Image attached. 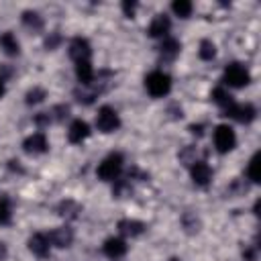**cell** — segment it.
<instances>
[{"mask_svg": "<svg viewBox=\"0 0 261 261\" xmlns=\"http://www.w3.org/2000/svg\"><path fill=\"white\" fill-rule=\"evenodd\" d=\"M122 165H124V157L122 153L114 151V153H108L96 167V175L102 179V181H114L120 177L122 173Z\"/></svg>", "mask_w": 261, "mask_h": 261, "instance_id": "cell-1", "label": "cell"}, {"mask_svg": "<svg viewBox=\"0 0 261 261\" xmlns=\"http://www.w3.org/2000/svg\"><path fill=\"white\" fill-rule=\"evenodd\" d=\"M145 88H147V92H149L153 98H163V96H167L169 90H171V77H169L165 71L155 69V71L147 73V77H145Z\"/></svg>", "mask_w": 261, "mask_h": 261, "instance_id": "cell-2", "label": "cell"}, {"mask_svg": "<svg viewBox=\"0 0 261 261\" xmlns=\"http://www.w3.org/2000/svg\"><path fill=\"white\" fill-rule=\"evenodd\" d=\"M222 82L226 86H230V88H243V86H247L251 82V73L243 63H228L224 67Z\"/></svg>", "mask_w": 261, "mask_h": 261, "instance_id": "cell-3", "label": "cell"}, {"mask_svg": "<svg viewBox=\"0 0 261 261\" xmlns=\"http://www.w3.org/2000/svg\"><path fill=\"white\" fill-rule=\"evenodd\" d=\"M118 126H120L118 112L112 106H108V104L100 106V110L96 114V128L100 133H114V130H118Z\"/></svg>", "mask_w": 261, "mask_h": 261, "instance_id": "cell-4", "label": "cell"}, {"mask_svg": "<svg viewBox=\"0 0 261 261\" xmlns=\"http://www.w3.org/2000/svg\"><path fill=\"white\" fill-rule=\"evenodd\" d=\"M212 141L218 153H228L237 147V135L228 124H218L212 133Z\"/></svg>", "mask_w": 261, "mask_h": 261, "instance_id": "cell-5", "label": "cell"}, {"mask_svg": "<svg viewBox=\"0 0 261 261\" xmlns=\"http://www.w3.org/2000/svg\"><path fill=\"white\" fill-rule=\"evenodd\" d=\"M226 116H230V118H234V120H239V122H243V124H249V122H253L255 120V116H257V108L253 106V104H249V102H245V104H232V106H228L226 110Z\"/></svg>", "mask_w": 261, "mask_h": 261, "instance_id": "cell-6", "label": "cell"}, {"mask_svg": "<svg viewBox=\"0 0 261 261\" xmlns=\"http://www.w3.org/2000/svg\"><path fill=\"white\" fill-rule=\"evenodd\" d=\"M69 57L77 63V61H90L92 57V45L86 37H73L69 43Z\"/></svg>", "mask_w": 261, "mask_h": 261, "instance_id": "cell-7", "label": "cell"}, {"mask_svg": "<svg viewBox=\"0 0 261 261\" xmlns=\"http://www.w3.org/2000/svg\"><path fill=\"white\" fill-rule=\"evenodd\" d=\"M169 29H171V20H169V16H167L165 12H159V14H155L153 20L149 22V27H147V35L153 37V39H165L167 33H169Z\"/></svg>", "mask_w": 261, "mask_h": 261, "instance_id": "cell-8", "label": "cell"}, {"mask_svg": "<svg viewBox=\"0 0 261 261\" xmlns=\"http://www.w3.org/2000/svg\"><path fill=\"white\" fill-rule=\"evenodd\" d=\"M22 149L29 155H43L49 151V141H47L45 133H33L22 141Z\"/></svg>", "mask_w": 261, "mask_h": 261, "instance_id": "cell-9", "label": "cell"}, {"mask_svg": "<svg viewBox=\"0 0 261 261\" xmlns=\"http://www.w3.org/2000/svg\"><path fill=\"white\" fill-rule=\"evenodd\" d=\"M190 175H192V181L198 186V188H206L210 181H212V169L206 161H196L190 165Z\"/></svg>", "mask_w": 261, "mask_h": 261, "instance_id": "cell-10", "label": "cell"}, {"mask_svg": "<svg viewBox=\"0 0 261 261\" xmlns=\"http://www.w3.org/2000/svg\"><path fill=\"white\" fill-rule=\"evenodd\" d=\"M102 251H104V255L108 257V259H120V257H124L126 255V251H128V245H126V241L124 239H120V237H108L106 241H104V245H102Z\"/></svg>", "mask_w": 261, "mask_h": 261, "instance_id": "cell-11", "label": "cell"}, {"mask_svg": "<svg viewBox=\"0 0 261 261\" xmlns=\"http://www.w3.org/2000/svg\"><path fill=\"white\" fill-rule=\"evenodd\" d=\"M47 237H49V243L53 247H57V249H67L73 243V230L69 226H57Z\"/></svg>", "mask_w": 261, "mask_h": 261, "instance_id": "cell-12", "label": "cell"}, {"mask_svg": "<svg viewBox=\"0 0 261 261\" xmlns=\"http://www.w3.org/2000/svg\"><path fill=\"white\" fill-rule=\"evenodd\" d=\"M88 137H90V124L86 120H82V118H75L67 128V141L73 143V145H80Z\"/></svg>", "mask_w": 261, "mask_h": 261, "instance_id": "cell-13", "label": "cell"}, {"mask_svg": "<svg viewBox=\"0 0 261 261\" xmlns=\"http://www.w3.org/2000/svg\"><path fill=\"white\" fill-rule=\"evenodd\" d=\"M116 228H118V232H120L122 237L135 239V237H141V234L147 230V224L141 222V220H135V218H122V220H118Z\"/></svg>", "mask_w": 261, "mask_h": 261, "instance_id": "cell-14", "label": "cell"}, {"mask_svg": "<svg viewBox=\"0 0 261 261\" xmlns=\"http://www.w3.org/2000/svg\"><path fill=\"white\" fill-rule=\"evenodd\" d=\"M29 251L37 257H47L49 255V249H51V243H49V237L43 234V232H35L29 237Z\"/></svg>", "mask_w": 261, "mask_h": 261, "instance_id": "cell-15", "label": "cell"}, {"mask_svg": "<svg viewBox=\"0 0 261 261\" xmlns=\"http://www.w3.org/2000/svg\"><path fill=\"white\" fill-rule=\"evenodd\" d=\"M57 214L61 218H65V220H77L80 214H82V206L75 200H69L67 198V200H61L57 204Z\"/></svg>", "mask_w": 261, "mask_h": 261, "instance_id": "cell-16", "label": "cell"}, {"mask_svg": "<svg viewBox=\"0 0 261 261\" xmlns=\"http://www.w3.org/2000/svg\"><path fill=\"white\" fill-rule=\"evenodd\" d=\"M0 49L8 57H16L20 53V43H18V39H16V35L12 31H4L0 35Z\"/></svg>", "mask_w": 261, "mask_h": 261, "instance_id": "cell-17", "label": "cell"}, {"mask_svg": "<svg viewBox=\"0 0 261 261\" xmlns=\"http://www.w3.org/2000/svg\"><path fill=\"white\" fill-rule=\"evenodd\" d=\"M75 77H77L80 86H90V84H94L96 71H94V67H92V61H77V63H75Z\"/></svg>", "mask_w": 261, "mask_h": 261, "instance_id": "cell-18", "label": "cell"}, {"mask_svg": "<svg viewBox=\"0 0 261 261\" xmlns=\"http://www.w3.org/2000/svg\"><path fill=\"white\" fill-rule=\"evenodd\" d=\"M100 92H102V90H100V88H94L92 84H90V86H77V88L73 90V98H75L80 104L90 106V104L98 98Z\"/></svg>", "mask_w": 261, "mask_h": 261, "instance_id": "cell-19", "label": "cell"}, {"mask_svg": "<svg viewBox=\"0 0 261 261\" xmlns=\"http://www.w3.org/2000/svg\"><path fill=\"white\" fill-rule=\"evenodd\" d=\"M179 49H181V45H179L177 39H173V37H165L163 43H161V47H159V53H161L163 59L171 61V59H175V57L179 55Z\"/></svg>", "mask_w": 261, "mask_h": 261, "instance_id": "cell-20", "label": "cell"}, {"mask_svg": "<svg viewBox=\"0 0 261 261\" xmlns=\"http://www.w3.org/2000/svg\"><path fill=\"white\" fill-rule=\"evenodd\" d=\"M20 18H22V24H24L29 31H33V33H39V31L43 29V16H41L37 10H24Z\"/></svg>", "mask_w": 261, "mask_h": 261, "instance_id": "cell-21", "label": "cell"}, {"mask_svg": "<svg viewBox=\"0 0 261 261\" xmlns=\"http://www.w3.org/2000/svg\"><path fill=\"white\" fill-rule=\"evenodd\" d=\"M210 96H212V100H214V102H216L220 108H224V110H226L228 106H232V104H234L232 96H230V94H228V90H226V88H222V86L214 88Z\"/></svg>", "mask_w": 261, "mask_h": 261, "instance_id": "cell-22", "label": "cell"}, {"mask_svg": "<svg viewBox=\"0 0 261 261\" xmlns=\"http://www.w3.org/2000/svg\"><path fill=\"white\" fill-rule=\"evenodd\" d=\"M181 226H184V230H186L188 234H196V232L200 230V218H198V214H196V212H184V216H181Z\"/></svg>", "mask_w": 261, "mask_h": 261, "instance_id": "cell-23", "label": "cell"}, {"mask_svg": "<svg viewBox=\"0 0 261 261\" xmlns=\"http://www.w3.org/2000/svg\"><path fill=\"white\" fill-rule=\"evenodd\" d=\"M45 98H47V90H45V88H41V86H33V88L24 94V102H27L29 106L41 104Z\"/></svg>", "mask_w": 261, "mask_h": 261, "instance_id": "cell-24", "label": "cell"}, {"mask_svg": "<svg viewBox=\"0 0 261 261\" xmlns=\"http://www.w3.org/2000/svg\"><path fill=\"white\" fill-rule=\"evenodd\" d=\"M198 55H200V59H204V61H212V59L216 57V45H214L210 39H202V41H200Z\"/></svg>", "mask_w": 261, "mask_h": 261, "instance_id": "cell-25", "label": "cell"}, {"mask_svg": "<svg viewBox=\"0 0 261 261\" xmlns=\"http://www.w3.org/2000/svg\"><path fill=\"white\" fill-rule=\"evenodd\" d=\"M192 2L190 0H173V4H171V10H173V14L175 16H179V18H188L190 14H192Z\"/></svg>", "mask_w": 261, "mask_h": 261, "instance_id": "cell-26", "label": "cell"}, {"mask_svg": "<svg viewBox=\"0 0 261 261\" xmlns=\"http://www.w3.org/2000/svg\"><path fill=\"white\" fill-rule=\"evenodd\" d=\"M259 153H255L251 159H249V165H247V177L251 179V184H259L261 175H259Z\"/></svg>", "mask_w": 261, "mask_h": 261, "instance_id": "cell-27", "label": "cell"}, {"mask_svg": "<svg viewBox=\"0 0 261 261\" xmlns=\"http://www.w3.org/2000/svg\"><path fill=\"white\" fill-rule=\"evenodd\" d=\"M49 114H51V120L63 122V120L69 116V106H67V104H55V106L49 110Z\"/></svg>", "mask_w": 261, "mask_h": 261, "instance_id": "cell-28", "label": "cell"}, {"mask_svg": "<svg viewBox=\"0 0 261 261\" xmlns=\"http://www.w3.org/2000/svg\"><path fill=\"white\" fill-rule=\"evenodd\" d=\"M179 161L184 163V165H192V163H196L198 159H196V147H192V145H188V147H184L181 151H179Z\"/></svg>", "mask_w": 261, "mask_h": 261, "instance_id": "cell-29", "label": "cell"}, {"mask_svg": "<svg viewBox=\"0 0 261 261\" xmlns=\"http://www.w3.org/2000/svg\"><path fill=\"white\" fill-rule=\"evenodd\" d=\"M128 192H130V184H128V179H122V177L114 179L112 194H114L116 198H122V196H124V194H128Z\"/></svg>", "mask_w": 261, "mask_h": 261, "instance_id": "cell-30", "label": "cell"}, {"mask_svg": "<svg viewBox=\"0 0 261 261\" xmlns=\"http://www.w3.org/2000/svg\"><path fill=\"white\" fill-rule=\"evenodd\" d=\"M12 220V208H10V202L6 198L0 200V224H10Z\"/></svg>", "mask_w": 261, "mask_h": 261, "instance_id": "cell-31", "label": "cell"}, {"mask_svg": "<svg viewBox=\"0 0 261 261\" xmlns=\"http://www.w3.org/2000/svg\"><path fill=\"white\" fill-rule=\"evenodd\" d=\"M61 35L57 33V31H53V33H49L47 37H45V49L47 51H53V49H57L59 45H61Z\"/></svg>", "mask_w": 261, "mask_h": 261, "instance_id": "cell-32", "label": "cell"}, {"mask_svg": "<svg viewBox=\"0 0 261 261\" xmlns=\"http://www.w3.org/2000/svg\"><path fill=\"white\" fill-rule=\"evenodd\" d=\"M33 122H35L39 128H45V126H49V122H51V114H49V112H37V114L33 116Z\"/></svg>", "mask_w": 261, "mask_h": 261, "instance_id": "cell-33", "label": "cell"}, {"mask_svg": "<svg viewBox=\"0 0 261 261\" xmlns=\"http://www.w3.org/2000/svg\"><path fill=\"white\" fill-rule=\"evenodd\" d=\"M122 12L126 18H133L137 12V2L135 0H122Z\"/></svg>", "mask_w": 261, "mask_h": 261, "instance_id": "cell-34", "label": "cell"}, {"mask_svg": "<svg viewBox=\"0 0 261 261\" xmlns=\"http://www.w3.org/2000/svg\"><path fill=\"white\" fill-rule=\"evenodd\" d=\"M243 259H245V261H255V259H257V245L243 249Z\"/></svg>", "mask_w": 261, "mask_h": 261, "instance_id": "cell-35", "label": "cell"}, {"mask_svg": "<svg viewBox=\"0 0 261 261\" xmlns=\"http://www.w3.org/2000/svg\"><path fill=\"white\" fill-rule=\"evenodd\" d=\"M188 130H190L194 137H202V135H204V124H190Z\"/></svg>", "mask_w": 261, "mask_h": 261, "instance_id": "cell-36", "label": "cell"}, {"mask_svg": "<svg viewBox=\"0 0 261 261\" xmlns=\"http://www.w3.org/2000/svg\"><path fill=\"white\" fill-rule=\"evenodd\" d=\"M6 257H8V247H6V243L0 241V261H6Z\"/></svg>", "mask_w": 261, "mask_h": 261, "instance_id": "cell-37", "label": "cell"}, {"mask_svg": "<svg viewBox=\"0 0 261 261\" xmlns=\"http://www.w3.org/2000/svg\"><path fill=\"white\" fill-rule=\"evenodd\" d=\"M4 92H6V86H4V77L0 75V98L4 96Z\"/></svg>", "mask_w": 261, "mask_h": 261, "instance_id": "cell-38", "label": "cell"}, {"mask_svg": "<svg viewBox=\"0 0 261 261\" xmlns=\"http://www.w3.org/2000/svg\"><path fill=\"white\" fill-rule=\"evenodd\" d=\"M167 261H181V259H179V257H169Z\"/></svg>", "mask_w": 261, "mask_h": 261, "instance_id": "cell-39", "label": "cell"}]
</instances>
